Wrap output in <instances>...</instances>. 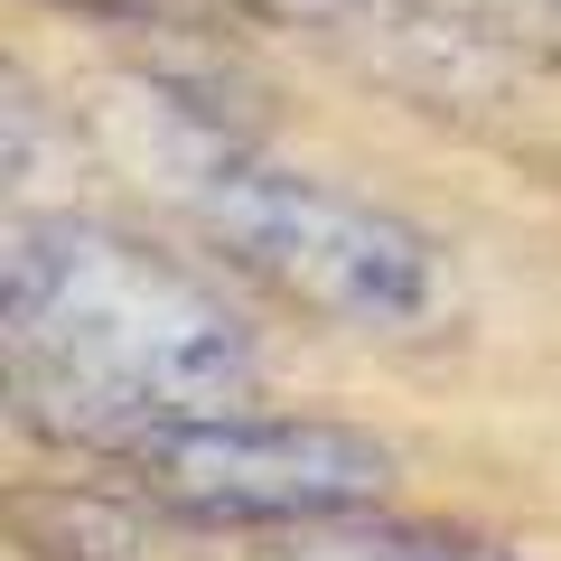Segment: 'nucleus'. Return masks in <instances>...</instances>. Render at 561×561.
<instances>
[{
	"label": "nucleus",
	"instance_id": "obj_1",
	"mask_svg": "<svg viewBox=\"0 0 561 561\" xmlns=\"http://www.w3.org/2000/svg\"><path fill=\"white\" fill-rule=\"evenodd\" d=\"M10 402L47 440L122 449L160 421L234 412L262 375V337L206 272L113 234L94 216H20L0 253Z\"/></svg>",
	"mask_w": 561,
	"mask_h": 561
},
{
	"label": "nucleus",
	"instance_id": "obj_2",
	"mask_svg": "<svg viewBox=\"0 0 561 561\" xmlns=\"http://www.w3.org/2000/svg\"><path fill=\"white\" fill-rule=\"evenodd\" d=\"M169 187H179L187 225L206 234V253H225L243 280H262L272 300L309 309L328 328L421 337L449 319V272L431 234H412L402 216L346 197V187L272 169L216 131H187V150L169 160Z\"/></svg>",
	"mask_w": 561,
	"mask_h": 561
},
{
	"label": "nucleus",
	"instance_id": "obj_4",
	"mask_svg": "<svg viewBox=\"0 0 561 561\" xmlns=\"http://www.w3.org/2000/svg\"><path fill=\"white\" fill-rule=\"evenodd\" d=\"M243 561H515L478 534H449V524H375V515H337V524H300V534L262 542Z\"/></svg>",
	"mask_w": 561,
	"mask_h": 561
},
{
	"label": "nucleus",
	"instance_id": "obj_6",
	"mask_svg": "<svg viewBox=\"0 0 561 561\" xmlns=\"http://www.w3.org/2000/svg\"><path fill=\"white\" fill-rule=\"evenodd\" d=\"M76 10H94V20H169L179 0H76Z\"/></svg>",
	"mask_w": 561,
	"mask_h": 561
},
{
	"label": "nucleus",
	"instance_id": "obj_3",
	"mask_svg": "<svg viewBox=\"0 0 561 561\" xmlns=\"http://www.w3.org/2000/svg\"><path fill=\"white\" fill-rule=\"evenodd\" d=\"M140 505L179 524H234V534H300V524L375 515L393 496V449L356 421L309 412H187L122 449Z\"/></svg>",
	"mask_w": 561,
	"mask_h": 561
},
{
	"label": "nucleus",
	"instance_id": "obj_5",
	"mask_svg": "<svg viewBox=\"0 0 561 561\" xmlns=\"http://www.w3.org/2000/svg\"><path fill=\"white\" fill-rule=\"evenodd\" d=\"M234 10H253V20H280V28H309V38L337 47V28L356 20L365 0H234Z\"/></svg>",
	"mask_w": 561,
	"mask_h": 561
}]
</instances>
